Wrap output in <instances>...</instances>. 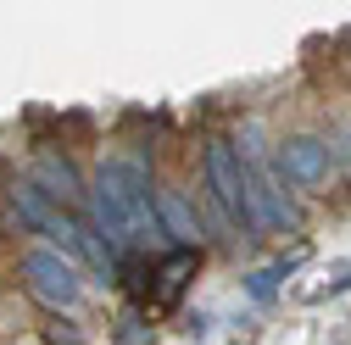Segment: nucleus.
<instances>
[{
	"mask_svg": "<svg viewBox=\"0 0 351 345\" xmlns=\"http://www.w3.org/2000/svg\"><path fill=\"white\" fill-rule=\"evenodd\" d=\"M117 345H156V334H151V323H145L140 312H128V318L117 323Z\"/></svg>",
	"mask_w": 351,
	"mask_h": 345,
	"instance_id": "9d476101",
	"label": "nucleus"
},
{
	"mask_svg": "<svg viewBox=\"0 0 351 345\" xmlns=\"http://www.w3.org/2000/svg\"><path fill=\"white\" fill-rule=\"evenodd\" d=\"M73 345H78V340H73Z\"/></svg>",
	"mask_w": 351,
	"mask_h": 345,
	"instance_id": "f8f14e48",
	"label": "nucleus"
},
{
	"mask_svg": "<svg viewBox=\"0 0 351 345\" xmlns=\"http://www.w3.org/2000/svg\"><path fill=\"white\" fill-rule=\"evenodd\" d=\"M245 206H251L256 234H295V229H301V212H295V201L285 195V179H279L274 167L245 162Z\"/></svg>",
	"mask_w": 351,
	"mask_h": 345,
	"instance_id": "20e7f679",
	"label": "nucleus"
},
{
	"mask_svg": "<svg viewBox=\"0 0 351 345\" xmlns=\"http://www.w3.org/2000/svg\"><path fill=\"white\" fill-rule=\"evenodd\" d=\"M274 172L285 179V190H318L329 172H335V151L313 134H295L274 151Z\"/></svg>",
	"mask_w": 351,
	"mask_h": 345,
	"instance_id": "39448f33",
	"label": "nucleus"
},
{
	"mask_svg": "<svg viewBox=\"0 0 351 345\" xmlns=\"http://www.w3.org/2000/svg\"><path fill=\"white\" fill-rule=\"evenodd\" d=\"M346 290H351V268H340V273H335V279H329V284H324L313 301H324V295H346Z\"/></svg>",
	"mask_w": 351,
	"mask_h": 345,
	"instance_id": "9b49d317",
	"label": "nucleus"
},
{
	"mask_svg": "<svg viewBox=\"0 0 351 345\" xmlns=\"http://www.w3.org/2000/svg\"><path fill=\"white\" fill-rule=\"evenodd\" d=\"M201 179H206L212 206L223 212L229 223H240L245 234H256L251 206H245V151H240L234 140H212V145H206V156H201Z\"/></svg>",
	"mask_w": 351,
	"mask_h": 345,
	"instance_id": "f03ea898",
	"label": "nucleus"
},
{
	"mask_svg": "<svg viewBox=\"0 0 351 345\" xmlns=\"http://www.w3.org/2000/svg\"><path fill=\"white\" fill-rule=\"evenodd\" d=\"M84 212L101 229V240L112 245V256L123 251H145L151 240H162L156 212H151V172L145 162L128 156H106L95 172V190H84Z\"/></svg>",
	"mask_w": 351,
	"mask_h": 345,
	"instance_id": "f257e3e1",
	"label": "nucleus"
},
{
	"mask_svg": "<svg viewBox=\"0 0 351 345\" xmlns=\"http://www.w3.org/2000/svg\"><path fill=\"white\" fill-rule=\"evenodd\" d=\"M45 195L67 201V206H84V179H78V167L67 156H39V179H34Z\"/></svg>",
	"mask_w": 351,
	"mask_h": 345,
	"instance_id": "6e6552de",
	"label": "nucleus"
},
{
	"mask_svg": "<svg viewBox=\"0 0 351 345\" xmlns=\"http://www.w3.org/2000/svg\"><path fill=\"white\" fill-rule=\"evenodd\" d=\"M295 268H301V256H285V262H274V268H262V273H251V279H245L251 301H256V307H268V301L279 295V284H285V279H290Z\"/></svg>",
	"mask_w": 351,
	"mask_h": 345,
	"instance_id": "1a4fd4ad",
	"label": "nucleus"
},
{
	"mask_svg": "<svg viewBox=\"0 0 351 345\" xmlns=\"http://www.w3.org/2000/svg\"><path fill=\"white\" fill-rule=\"evenodd\" d=\"M23 284L28 295L39 301L45 312H78V301H84V279L73 268V256L67 251H28L23 256Z\"/></svg>",
	"mask_w": 351,
	"mask_h": 345,
	"instance_id": "7ed1b4c3",
	"label": "nucleus"
},
{
	"mask_svg": "<svg viewBox=\"0 0 351 345\" xmlns=\"http://www.w3.org/2000/svg\"><path fill=\"white\" fill-rule=\"evenodd\" d=\"M195 268H201V245H173L162 262L145 273V301H140V307L173 312V307H179V295H184V284L195 279Z\"/></svg>",
	"mask_w": 351,
	"mask_h": 345,
	"instance_id": "423d86ee",
	"label": "nucleus"
},
{
	"mask_svg": "<svg viewBox=\"0 0 351 345\" xmlns=\"http://www.w3.org/2000/svg\"><path fill=\"white\" fill-rule=\"evenodd\" d=\"M151 212H156L162 240H173V245H201V218H195V206H190L179 190H151Z\"/></svg>",
	"mask_w": 351,
	"mask_h": 345,
	"instance_id": "0eeeda50",
	"label": "nucleus"
}]
</instances>
